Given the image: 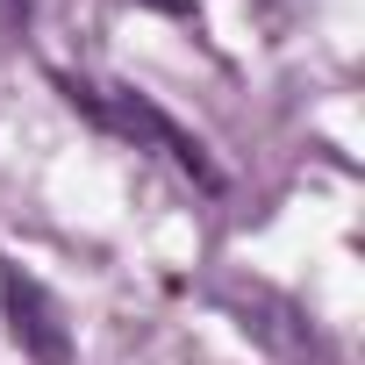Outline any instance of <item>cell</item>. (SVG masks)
Returning <instances> with one entry per match:
<instances>
[{"label": "cell", "instance_id": "1", "mask_svg": "<svg viewBox=\"0 0 365 365\" xmlns=\"http://www.w3.org/2000/svg\"><path fill=\"white\" fill-rule=\"evenodd\" d=\"M72 101H86V108H93V115L108 122V129H122L129 143L158 150L165 165H179L187 179H201L208 194L222 187V172H215V158H208V150H201V143H194L187 129H179V122H172L165 108H150L143 93H129V86H86V93H79V86H72Z\"/></svg>", "mask_w": 365, "mask_h": 365}, {"label": "cell", "instance_id": "2", "mask_svg": "<svg viewBox=\"0 0 365 365\" xmlns=\"http://www.w3.org/2000/svg\"><path fill=\"white\" fill-rule=\"evenodd\" d=\"M0 308H8V329L15 344L36 358V365H72V329H65V308L43 294V279H29L15 258H0Z\"/></svg>", "mask_w": 365, "mask_h": 365}]
</instances>
